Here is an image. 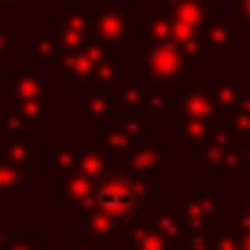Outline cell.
Masks as SVG:
<instances>
[{"mask_svg": "<svg viewBox=\"0 0 250 250\" xmlns=\"http://www.w3.org/2000/svg\"><path fill=\"white\" fill-rule=\"evenodd\" d=\"M96 203H100V210L107 217H133L144 203V191L136 184H129V180H107L96 191Z\"/></svg>", "mask_w": 250, "mask_h": 250, "instance_id": "obj_1", "label": "cell"}]
</instances>
